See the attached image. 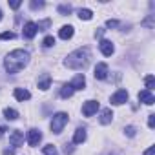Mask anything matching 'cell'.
<instances>
[{
	"label": "cell",
	"instance_id": "83f0119b",
	"mask_svg": "<svg viewBox=\"0 0 155 155\" xmlns=\"http://www.w3.org/2000/svg\"><path fill=\"white\" fill-rule=\"evenodd\" d=\"M124 131H126V135H128V137H135V128H133V126H126V130H124Z\"/></svg>",
	"mask_w": 155,
	"mask_h": 155
},
{
	"label": "cell",
	"instance_id": "30bf717a",
	"mask_svg": "<svg viewBox=\"0 0 155 155\" xmlns=\"http://www.w3.org/2000/svg\"><path fill=\"white\" fill-rule=\"evenodd\" d=\"M139 101H140V102H144L146 106H151V104L155 102V97H153V93H151V91L142 90V91L139 93Z\"/></svg>",
	"mask_w": 155,
	"mask_h": 155
},
{
	"label": "cell",
	"instance_id": "f1b7e54d",
	"mask_svg": "<svg viewBox=\"0 0 155 155\" xmlns=\"http://www.w3.org/2000/svg\"><path fill=\"white\" fill-rule=\"evenodd\" d=\"M20 4H22V2H18V0H11V2H9V6H11L13 9H18V8H20Z\"/></svg>",
	"mask_w": 155,
	"mask_h": 155
},
{
	"label": "cell",
	"instance_id": "e575fe53",
	"mask_svg": "<svg viewBox=\"0 0 155 155\" xmlns=\"http://www.w3.org/2000/svg\"><path fill=\"white\" fill-rule=\"evenodd\" d=\"M4 133H6V128H4V126H0V137H4Z\"/></svg>",
	"mask_w": 155,
	"mask_h": 155
},
{
	"label": "cell",
	"instance_id": "5b68a950",
	"mask_svg": "<svg viewBox=\"0 0 155 155\" xmlns=\"http://www.w3.org/2000/svg\"><path fill=\"white\" fill-rule=\"evenodd\" d=\"M97 110H99V102H97V101H88V102H84V106H82V113H84L86 117L95 115Z\"/></svg>",
	"mask_w": 155,
	"mask_h": 155
},
{
	"label": "cell",
	"instance_id": "ffe728a7",
	"mask_svg": "<svg viewBox=\"0 0 155 155\" xmlns=\"http://www.w3.org/2000/svg\"><path fill=\"white\" fill-rule=\"evenodd\" d=\"M79 18H81V20H91V18H93L91 9H79Z\"/></svg>",
	"mask_w": 155,
	"mask_h": 155
},
{
	"label": "cell",
	"instance_id": "9a60e30c",
	"mask_svg": "<svg viewBox=\"0 0 155 155\" xmlns=\"http://www.w3.org/2000/svg\"><path fill=\"white\" fill-rule=\"evenodd\" d=\"M13 95H15V99H17V101H20V102H24V101H29V99H31V93H29L28 90H22V88H17Z\"/></svg>",
	"mask_w": 155,
	"mask_h": 155
},
{
	"label": "cell",
	"instance_id": "4316f807",
	"mask_svg": "<svg viewBox=\"0 0 155 155\" xmlns=\"http://www.w3.org/2000/svg\"><path fill=\"white\" fill-rule=\"evenodd\" d=\"M49 24H51L49 20H44V22H38V24H37V28H38V31H44V28H48Z\"/></svg>",
	"mask_w": 155,
	"mask_h": 155
},
{
	"label": "cell",
	"instance_id": "1f68e13d",
	"mask_svg": "<svg viewBox=\"0 0 155 155\" xmlns=\"http://www.w3.org/2000/svg\"><path fill=\"white\" fill-rule=\"evenodd\" d=\"M144 155H155V146H151V148H148V150L144 151Z\"/></svg>",
	"mask_w": 155,
	"mask_h": 155
},
{
	"label": "cell",
	"instance_id": "d6a6232c",
	"mask_svg": "<svg viewBox=\"0 0 155 155\" xmlns=\"http://www.w3.org/2000/svg\"><path fill=\"white\" fill-rule=\"evenodd\" d=\"M64 151H66V153H71V151H73V148H71L69 144H66V148H64Z\"/></svg>",
	"mask_w": 155,
	"mask_h": 155
},
{
	"label": "cell",
	"instance_id": "ac0fdd59",
	"mask_svg": "<svg viewBox=\"0 0 155 155\" xmlns=\"http://www.w3.org/2000/svg\"><path fill=\"white\" fill-rule=\"evenodd\" d=\"M73 91H75V90H73L71 84H64L62 90H60V97H62V99H69V97L73 95Z\"/></svg>",
	"mask_w": 155,
	"mask_h": 155
},
{
	"label": "cell",
	"instance_id": "4fadbf2b",
	"mask_svg": "<svg viewBox=\"0 0 155 155\" xmlns=\"http://www.w3.org/2000/svg\"><path fill=\"white\" fill-rule=\"evenodd\" d=\"M73 33H75L73 26H62L60 31H58V37H60L62 40H69V38L73 37Z\"/></svg>",
	"mask_w": 155,
	"mask_h": 155
},
{
	"label": "cell",
	"instance_id": "d590c367",
	"mask_svg": "<svg viewBox=\"0 0 155 155\" xmlns=\"http://www.w3.org/2000/svg\"><path fill=\"white\" fill-rule=\"evenodd\" d=\"M0 20H2V11H0Z\"/></svg>",
	"mask_w": 155,
	"mask_h": 155
},
{
	"label": "cell",
	"instance_id": "8992f818",
	"mask_svg": "<svg viewBox=\"0 0 155 155\" xmlns=\"http://www.w3.org/2000/svg\"><path fill=\"white\" fill-rule=\"evenodd\" d=\"M42 140V133H40V130H29L28 131V144L29 146H37L38 142Z\"/></svg>",
	"mask_w": 155,
	"mask_h": 155
},
{
	"label": "cell",
	"instance_id": "d4e9b609",
	"mask_svg": "<svg viewBox=\"0 0 155 155\" xmlns=\"http://www.w3.org/2000/svg\"><path fill=\"white\" fill-rule=\"evenodd\" d=\"M42 46H44V48H51V46H55V38H53V37H46L44 42H42Z\"/></svg>",
	"mask_w": 155,
	"mask_h": 155
},
{
	"label": "cell",
	"instance_id": "7402d4cb",
	"mask_svg": "<svg viewBox=\"0 0 155 155\" xmlns=\"http://www.w3.org/2000/svg\"><path fill=\"white\" fill-rule=\"evenodd\" d=\"M144 82H146V88H148V91H151V90H153V86H155V79H153V75H148Z\"/></svg>",
	"mask_w": 155,
	"mask_h": 155
},
{
	"label": "cell",
	"instance_id": "4dcf8cb0",
	"mask_svg": "<svg viewBox=\"0 0 155 155\" xmlns=\"http://www.w3.org/2000/svg\"><path fill=\"white\" fill-rule=\"evenodd\" d=\"M148 126H150V128L155 126V115H150V117H148Z\"/></svg>",
	"mask_w": 155,
	"mask_h": 155
},
{
	"label": "cell",
	"instance_id": "3957f363",
	"mask_svg": "<svg viewBox=\"0 0 155 155\" xmlns=\"http://www.w3.org/2000/svg\"><path fill=\"white\" fill-rule=\"evenodd\" d=\"M68 120H69V117H68V113H64V111H58L57 115H53V119H51V131L53 133H60L62 130H64V126L68 124Z\"/></svg>",
	"mask_w": 155,
	"mask_h": 155
},
{
	"label": "cell",
	"instance_id": "ba28073f",
	"mask_svg": "<svg viewBox=\"0 0 155 155\" xmlns=\"http://www.w3.org/2000/svg\"><path fill=\"white\" fill-rule=\"evenodd\" d=\"M106 77H108V66H106L104 62H99V64L95 66V79L104 81Z\"/></svg>",
	"mask_w": 155,
	"mask_h": 155
},
{
	"label": "cell",
	"instance_id": "cb8c5ba5",
	"mask_svg": "<svg viewBox=\"0 0 155 155\" xmlns=\"http://www.w3.org/2000/svg\"><path fill=\"white\" fill-rule=\"evenodd\" d=\"M58 13H60V15H69V13H71V6H68V4L58 6Z\"/></svg>",
	"mask_w": 155,
	"mask_h": 155
},
{
	"label": "cell",
	"instance_id": "7c38bea8",
	"mask_svg": "<svg viewBox=\"0 0 155 155\" xmlns=\"http://www.w3.org/2000/svg\"><path fill=\"white\" fill-rule=\"evenodd\" d=\"M99 48H101L102 55H106V57H111V55H113V51H115V48H113V44H111L110 40H101Z\"/></svg>",
	"mask_w": 155,
	"mask_h": 155
},
{
	"label": "cell",
	"instance_id": "52a82bcc",
	"mask_svg": "<svg viewBox=\"0 0 155 155\" xmlns=\"http://www.w3.org/2000/svg\"><path fill=\"white\" fill-rule=\"evenodd\" d=\"M9 142H11V146H15V148L22 146V144H24V133L18 131V130H15V131L9 135Z\"/></svg>",
	"mask_w": 155,
	"mask_h": 155
},
{
	"label": "cell",
	"instance_id": "5bb4252c",
	"mask_svg": "<svg viewBox=\"0 0 155 155\" xmlns=\"http://www.w3.org/2000/svg\"><path fill=\"white\" fill-rule=\"evenodd\" d=\"M111 120H113V111H111L110 108L102 110V111H101V117H99V122H101V124H110Z\"/></svg>",
	"mask_w": 155,
	"mask_h": 155
},
{
	"label": "cell",
	"instance_id": "603a6c76",
	"mask_svg": "<svg viewBox=\"0 0 155 155\" xmlns=\"http://www.w3.org/2000/svg\"><path fill=\"white\" fill-rule=\"evenodd\" d=\"M17 35L13 31H4V33H0V40H13Z\"/></svg>",
	"mask_w": 155,
	"mask_h": 155
},
{
	"label": "cell",
	"instance_id": "6da1fadb",
	"mask_svg": "<svg viewBox=\"0 0 155 155\" xmlns=\"http://www.w3.org/2000/svg\"><path fill=\"white\" fill-rule=\"evenodd\" d=\"M28 64H29V53L24 51V49H15V51H11V53L4 58V68H6V71L11 73V75L18 73V71L24 69Z\"/></svg>",
	"mask_w": 155,
	"mask_h": 155
},
{
	"label": "cell",
	"instance_id": "d6986e66",
	"mask_svg": "<svg viewBox=\"0 0 155 155\" xmlns=\"http://www.w3.org/2000/svg\"><path fill=\"white\" fill-rule=\"evenodd\" d=\"M4 115H6L8 120H17V119H18V113H17V110H13V108H6V110H4Z\"/></svg>",
	"mask_w": 155,
	"mask_h": 155
},
{
	"label": "cell",
	"instance_id": "8fae6325",
	"mask_svg": "<svg viewBox=\"0 0 155 155\" xmlns=\"http://www.w3.org/2000/svg\"><path fill=\"white\" fill-rule=\"evenodd\" d=\"M69 84L73 86V90H84V86H86V77H84L82 73H79Z\"/></svg>",
	"mask_w": 155,
	"mask_h": 155
},
{
	"label": "cell",
	"instance_id": "277c9868",
	"mask_svg": "<svg viewBox=\"0 0 155 155\" xmlns=\"http://www.w3.org/2000/svg\"><path fill=\"white\" fill-rule=\"evenodd\" d=\"M126 101H128V91L126 90H119V91H115L111 95V104H115V106H120Z\"/></svg>",
	"mask_w": 155,
	"mask_h": 155
},
{
	"label": "cell",
	"instance_id": "9c48e42d",
	"mask_svg": "<svg viewBox=\"0 0 155 155\" xmlns=\"http://www.w3.org/2000/svg\"><path fill=\"white\" fill-rule=\"evenodd\" d=\"M37 33H38V28H37L35 22H26L24 24V37L26 38H33Z\"/></svg>",
	"mask_w": 155,
	"mask_h": 155
},
{
	"label": "cell",
	"instance_id": "e0dca14e",
	"mask_svg": "<svg viewBox=\"0 0 155 155\" xmlns=\"http://www.w3.org/2000/svg\"><path fill=\"white\" fill-rule=\"evenodd\" d=\"M49 86H51V77H49L48 73H44V75H42V79L38 81V88L46 91V90H48Z\"/></svg>",
	"mask_w": 155,
	"mask_h": 155
},
{
	"label": "cell",
	"instance_id": "2e32d148",
	"mask_svg": "<svg viewBox=\"0 0 155 155\" xmlns=\"http://www.w3.org/2000/svg\"><path fill=\"white\" fill-rule=\"evenodd\" d=\"M84 140H86V130L84 128H77L75 135H73V142L75 144H82Z\"/></svg>",
	"mask_w": 155,
	"mask_h": 155
},
{
	"label": "cell",
	"instance_id": "f546056e",
	"mask_svg": "<svg viewBox=\"0 0 155 155\" xmlns=\"http://www.w3.org/2000/svg\"><path fill=\"white\" fill-rule=\"evenodd\" d=\"M106 26H108V28H117V26H119V20H108Z\"/></svg>",
	"mask_w": 155,
	"mask_h": 155
},
{
	"label": "cell",
	"instance_id": "7a4b0ae2",
	"mask_svg": "<svg viewBox=\"0 0 155 155\" xmlns=\"http://www.w3.org/2000/svg\"><path fill=\"white\" fill-rule=\"evenodd\" d=\"M90 62V49L88 48H79L73 53H69L64 60V66L69 69H84Z\"/></svg>",
	"mask_w": 155,
	"mask_h": 155
},
{
	"label": "cell",
	"instance_id": "484cf974",
	"mask_svg": "<svg viewBox=\"0 0 155 155\" xmlns=\"http://www.w3.org/2000/svg\"><path fill=\"white\" fill-rule=\"evenodd\" d=\"M29 6H31V9H40V8H44V2H29Z\"/></svg>",
	"mask_w": 155,
	"mask_h": 155
},
{
	"label": "cell",
	"instance_id": "836d02e7",
	"mask_svg": "<svg viewBox=\"0 0 155 155\" xmlns=\"http://www.w3.org/2000/svg\"><path fill=\"white\" fill-rule=\"evenodd\" d=\"M4 155H15V151H13V150H6Z\"/></svg>",
	"mask_w": 155,
	"mask_h": 155
},
{
	"label": "cell",
	"instance_id": "44dd1931",
	"mask_svg": "<svg viewBox=\"0 0 155 155\" xmlns=\"http://www.w3.org/2000/svg\"><path fill=\"white\" fill-rule=\"evenodd\" d=\"M44 155H58V151L53 144H48V146H44Z\"/></svg>",
	"mask_w": 155,
	"mask_h": 155
}]
</instances>
